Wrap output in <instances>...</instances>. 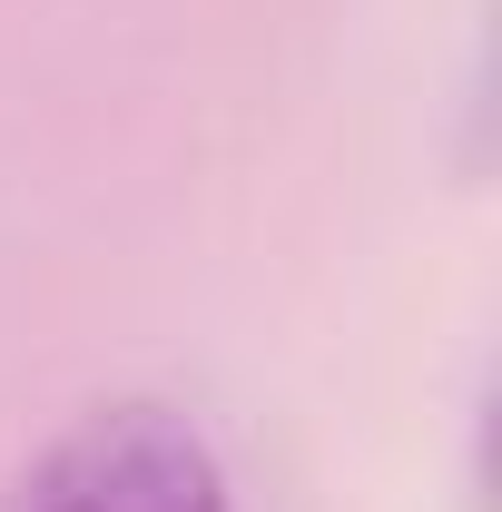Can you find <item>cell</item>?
I'll return each mask as SVG.
<instances>
[{"label": "cell", "mask_w": 502, "mask_h": 512, "mask_svg": "<svg viewBox=\"0 0 502 512\" xmlns=\"http://www.w3.org/2000/svg\"><path fill=\"white\" fill-rule=\"evenodd\" d=\"M0 512H237L217 444L168 404H99L20 463Z\"/></svg>", "instance_id": "6da1fadb"}]
</instances>
